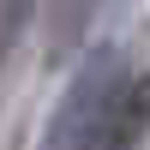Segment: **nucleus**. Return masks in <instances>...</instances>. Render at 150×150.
I'll use <instances>...</instances> for the list:
<instances>
[{
  "instance_id": "obj_1",
  "label": "nucleus",
  "mask_w": 150,
  "mask_h": 150,
  "mask_svg": "<svg viewBox=\"0 0 150 150\" xmlns=\"http://www.w3.org/2000/svg\"><path fill=\"white\" fill-rule=\"evenodd\" d=\"M126 84L132 78H126V66H120V54H96L90 66L72 78V90L60 96L54 120H48V132H42V150H102L108 120H114Z\"/></svg>"
},
{
  "instance_id": "obj_2",
  "label": "nucleus",
  "mask_w": 150,
  "mask_h": 150,
  "mask_svg": "<svg viewBox=\"0 0 150 150\" xmlns=\"http://www.w3.org/2000/svg\"><path fill=\"white\" fill-rule=\"evenodd\" d=\"M144 132H150V78L126 84V96H120L114 120H108L102 150H138V138H144Z\"/></svg>"
}]
</instances>
